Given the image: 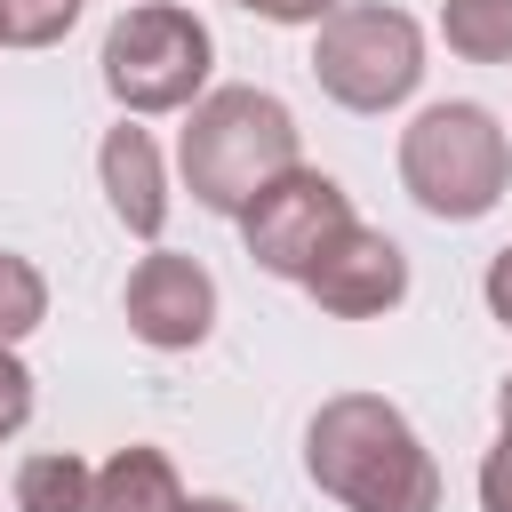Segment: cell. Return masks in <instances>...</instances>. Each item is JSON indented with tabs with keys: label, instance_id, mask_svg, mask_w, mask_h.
Segmentation results:
<instances>
[{
	"label": "cell",
	"instance_id": "obj_1",
	"mask_svg": "<svg viewBox=\"0 0 512 512\" xmlns=\"http://www.w3.org/2000/svg\"><path fill=\"white\" fill-rule=\"evenodd\" d=\"M304 472L344 512H440L448 480L424 432L384 392H336L304 424Z\"/></svg>",
	"mask_w": 512,
	"mask_h": 512
},
{
	"label": "cell",
	"instance_id": "obj_2",
	"mask_svg": "<svg viewBox=\"0 0 512 512\" xmlns=\"http://www.w3.org/2000/svg\"><path fill=\"white\" fill-rule=\"evenodd\" d=\"M176 168H184V184H192L200 208L240 216L264 184H280L288 168H304L296 112H288L272 88H208V96L184 112Z\"/></svg>",
	"mask_w": 512,
	"mask_h": 512
},
{
	"label": "cell",
	"instance_id": "obj_3",
	"mask_svg": "<svg viewBox=\"0 0 512 512\" xmlns=\"http://www.w3.org/2000/svg\"><path fill=\"white\" fill-rule=\"evenodd\" d=\"M400 184L424 216L440 224H480L504 184H512V136L488 104L472 96H448V104H424L408 128H400Z\"/></svg>",
	"mask_w": 512,
	"mask_h": 512
},
{
	"label": "cell",
	"instance_id": "obj_4",
	"mask_svg": "<svg viewBox=\"0 0 512 512\" xmlns=\"http://www.w3.org/2000/svg\"><path fill=\"white\" fill-rule=\"evenodd\" d=\"M96 64H104V88H112V104H120L128 120H144V112H192V104L208 96L216 40H208V24H200L192 8H176V0H136V8L112 16Z\"/></svg>",
	"mask_w": 512,
	"mask_h": 512
},
{
	"label": "cell",
	"instance_id": "obj_5",
	"mask_svg": "<svg viewBox=\"0 0 512 512\" xmlns=\"http://www.w3.org/2000/svg\"><path fill=\"white\" fill-rule=\"evenodd\" d=\"M312 80L344 112H392L424 80V24L384 0H344L312 32Z\"/></svg>",
	"mask_w": 512,
	"mask_h": 512
},
{
	"label": "cell",
	"instance_id": "obj_6",
	"mask_svg": "<svg viewBox=\"0 0 512 512\" xmlns=\"http://www.w3.org/2000/svg\"><path fill=\"white\" fill-rule=\"evenodd\" d=\"M352 224H360V216H352L344 184L320 176V168H288L280 184H264V192L240 208V240H248V256H256L272 280H296V288H304V272H312Z\"/></svg>",
	"mask_w": 512,
	"mask_h": 512
},
{
	"label": "cell",
	"instance_id": "obj_7",
	"mask_svg": "<svg viewBox=\"0 0 512 512\" xmlns=\"http://www.w3.org/2000/svg\"><path fill=\"white\" fill-rule=\"evenodd\" d=\"M120 312H128V336L152 344V352H192L208 344L216 328V280L200 256H176V248H152L128 288H120Z\"/></svg>",
	"mask_w": 512,
	"mask_h": 512
},
{
	"label": "cell",
	"instance_id": "obj_8",
	"mask_svg": "<svg viewBox=\"0 0 512 512\" xmlns=\"http://www.w3.org/2000/svg\"><path fill=\"white\" fill-rule=\"evenodd\" d=\"M304 296L328 312V320H376L408 296V248L376 224H352L312 272H304Z\"/></svg>",
	"mask_w": 512,
	"mask_h": 512
},
{
	"label": "cell",
	"instance_id": "obj_9",
	"mask_svg": "<svg viewBox=\"0 0 512 512\" xmlns=\"http://www.w3.org/2000/svg\"><path fill=\"white\" fill-rule=\"evenodd\" d=\"M96 184H104L112 216H120L136 240H160V224H168V160H160L152 128H136V120L104 128V144H96Z\"/></svg>",
	"mask_w": 512,
	"mask_h": 512
},
{
	"label": "cell",
	"instance_id": "obj_10",
	"mask_svg": "<svg viewBox=\"0 0 512 512\" xmlns=\"http://www.w3.org/2000/svg\"><path fill=\"white\" fill-rule=\"evenodd\" d=\"M96 512H192V496H184L176 464L136 440V448H112L96 464Z\"/></svg>",
	"mask_w": 512,
	"mask_h": 512
},
{
	"label": "cell",
	"instance_id": "obj_11",
	"mask_svg": "<svg viewBox=\"0 0 512 512\" xmlns=\"http://www.w3.org/2000/svg\"><path fill=\"white\" fill-rule=\"evenodd\" d=\"M16 512H96V464L72 448H32L8 480Z\"/></svg>",
	"mask_w": 512,
	"mask_h": 512
},
{
	"label": "cell",
	"instance_id": "obj_12",
	"mask_svg": "<svg viewBox=\"0 0 512 512\" xmlns=\"http://www.w3.org/2000/svg\"><path fill=\"white\" fill-rule=\"evenodd\" d=\"M440 40L464 64H512V0H440Z\"/></svg>",
	"mask_w": 512,
	"mask_h": 512
},
{
	"label": "cell",
	"instance_id": "obj_13",
	"mask_svg": "<svg viewBox=\"0 0 512 512\" xmlns=\"http://www.w3.org/2000/svg\"><path fill=\"white\" fill-rule=\"evenodd\" d=\"M40 320H48V280H40V264L16 256V248H0V352H16Z\"/></svg>",
	"mask_w": 512,
	"mask_h": 512
},
{
	"label": "cell",
	"instance_id": "obj_14",
	"mask_svg": "<svg viewBox=\"0 0 512 512\" xmlns=\"http://www.w3.org/2000/svg\"><path fill=\"white\" fill-rule=\"evenodd\" d=\"M80 24V0H0V48H56Z\"/></svg>",
	"mask_w": 512,
	"mask_h": 512
},
{
	"label": "cell",
	"instance_id": "obj_15",
	"mask_svg": "<svg viewBox=\"0 0 512 512\" xmlns=\"http://www.w3.org/2000/svg\"><path fill=\"white\" fill-rule=\"evenodd\" d=\"M24 416H32V368L16 352H0V440H16Z\"/></svg>",
	"mask_w": 512,
	"mask_h": 512
},
{
	"label": "cell",
	"instance_id": "obj_16",
	"mask_svg": "<svg viewBox=\"0 0 512 512\" xmlns=\"http://www.w3.org/2000/svg\"><path fill=\"white\" fill-rule=\"evenodd\" d=\"M480 512H512V432H496V448L480 456Z\"/></svg>",
	"mask_w": 512,
	"mask_h": 512
},
{
	"label": "cell",
	"instance_id": "obj_17",
	"mask_svg": "<svg viewBox=\"0 0 512 512\" xmlns=\"http://www.w3.org/2000/svg\"><path fill=\"white\" fill-rule=\"evenodd\" d=\"M240 8H256L264 24H312V32H320V24H328L344 0H240Z\"/></svg>",
	"mask_w": 512,
	"mask_h": 512
},
{
	"label": "cell",
	"instance_id": "obj_18",
	"mask_svg": "<svg viewBox=\"0 0 512 512\" xmlns=\"http://www.w3.org/2000/svg\"><path fill=\"white\" fill-rule=\"evenodd\" d=\"M480 296H488V312L512 328V248H496V256H488V272H480Z\"/></svg>",
	"mask_w": 512,
	"mask_h": 512
},
{
	"label": "cell",
	"instance_id": "obj_19",
	"mask_svg": "<svg viewBox=\"0 0 512 512\" xmlns=\"http://www.w3.org/2000/svg\"><path fill=\"white\" fill-rule=\"evenodd\" d=\"M496 424H504V432H512V376H504V384H496Z\"/></svg>",
	"mask_w": 512,
	"mask_h": 512
},
{
	"label": "cell",
	"instance_id": "obj_20",
	"mask_svg": "<svg viewBox=\"0 0 512 512\" xmlns=\"http://www.w3.org/2000/svg\"><path fill=\"white\" fill-rule=\"evenodd\" d=\"M192 512H240L232 496H192Z\"/></svg>",
	"mask_w": 512,
	"mask_h": 512
}]
</instances>
